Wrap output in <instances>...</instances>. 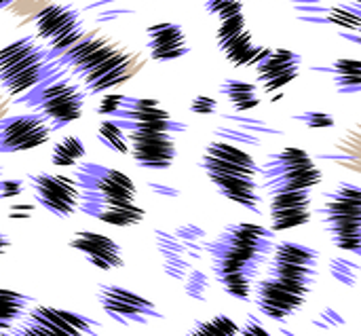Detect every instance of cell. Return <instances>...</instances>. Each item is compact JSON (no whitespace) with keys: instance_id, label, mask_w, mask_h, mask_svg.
I'll list each match as a JSON object with an SVG mask.
<instances>
[{"instance_id":"8","label":"cell","mask_w":361,"mask_h":336,"mask_svg":"<svg viewBox=\"0 0 361 336\" xmlns=\"http://www.w3.org/2000/svg\"><path fill=\"white\" fill-rule=\"evenodd\" d=\"M49 68V55L36 36L17 38L0 49V89L21 97L47 76Z\"/></svg>"},{"instance_id":"36","label":"cell","mask_w":361,"mask_h":336,"mask_svg":"<svg viewBox=\"0 0 361 336\" xmlns=\"http://www.w3.org/2000/svg\"><path fill=\"white\" fill-rule=\"evenodd\" d=\"M23 182L21 180H13V178H6V180H0V201H8V199H15L23 193Z\"/></svg>"},{"instance_id":"1","label":"cell","mask_w":361,"mask_h":336,"mask_svg":"<svg viewBox=\"0 0 361 336\" xmlns=\"http://www.w3.org/2000/svg\"><path fill=\"white\" fill-rule=\"evenodd\" d=\"M277 233L254 222L226 224L218 237L205 244V254L212 260V273L218 286L235 301L250 303L252 286L267 265Z\"/></svg>"},{"instance_id":"7","label":"cell","mask_w":361,"mask_h":336,"mask_svg":"<svg viewBox=\"0 0 361 336\" xmlns=\"http://www.w3.org/2000/svg\"><path fill=\"white\" fill-rule=\"evenodd\" d=\"M260 167V188L267 195L313 191L324 182L313 157L298 146H286L267 157Z\"/></svg>"},{"instance_id":"2","label":"cell","mask_w":361,"mask_h":336,"mask_svg":"<svg viewBox=\"0 0 361 336\" xmlns=\"http://www.w3.org/2000/svg\"><path fill=\"white\" fill-rule=\"evenodd\" d=\"M51 64L70 76L87 95L123 87L144 66L135 51L99 30H85L82 36Z\"/></svg>"},{"instance_id":"23","label":"cell","mask_w":361,"mask_h":336,"mask_svg":"<svg viewBox=\"0 0 361 336\" xmlns=\"http://www.w3.org/2000/svg\"><path fill=\"white\" fill-rule=\"evenodd\" d=\"M146 47L154 61H173L188 53L184 28L173 21H159L146 30Z\"/></svg>"},{"instance_id":"17","label":"cell","mask_w":361,"mask_h":336,"mask_svg":"<svg viewBox=\"0 0 361 336\" xmlns=\"http://www.w3.org/2000/svg\"><path fill=\"white\" fill-rule=\"evenodd\" d=\"M110 119L118 121L123 129H157V131H169V133L186 131L184 123L173 121L171 114L161 106V102L150 100V97L125 95L123 106Z\"/></svg>"},{"instance_id":"21","label":"cell","mask_w":361,"mask_h":336,"mask_svg":"<svg viewBox=\"0 0 361 336\" xmlns=\"http://www.w3.org/2000/svg\"><path fill=\"white\" fill-rule=\"evenodd\" d=\"M70 248L85 256V260L99 271H116L125 267L123 248L108 235L82 229L70 239Z\"/></svg>"},{"instance_id":"15","label":"cell","mask_w":361,"mask_h":336,"mask_svg":"<svg viewBox=\"0 0 361 336\" xmlns=\"http://www.w3.org/2000/svg\"><path fill=\"white\" fill-rule=\"evenodd\" d=\"M27 184L32 188L36 205L59 220H68L74 212H78V186L74 178L49 172H36L27 176Z\"/></svg>"},{"instance_id":"9","label":"cell","mask_w":361,"mask_h":336,"mask_svg":"<svg viewBox=\"0 0 361 336\" xmlns=\"http://www.w3.org/2000/svg\"><path fill=\"white\" fill-rule=\"evenodd\" d=\"M152 237L165 275L176 282H184V277L197 269V263L205 256V244L209 241L207 233L197 224H182L173 231L154 229Z\"/></svg>"},{"instance_id":"41","label":"cell","mask_w":361,"mask_h":336,"mask_svg":"<svg viewBox=\"0 0 361 336\" xmlns=\"http://www.w3.org/2000/svg\"><path fill=\"white\" fill-rule=\"evenodd\" d=\"M0 336H15V335H13V330H2Z\"/></svg>"},{"instance_id":"33","label":"cell","mask_w":361,"mask_h":336,"mask_svg":"<svg viewBox=\"0 0 361 336\" xmlns=\"http://www.w3.org/2000/svg\"><path fill=\"white\" fill-rule=\"evenodd\" d=\"M294 121L311 127V129H330L336 125L334 116L328 114V112H302V114H296Z\"/></svg>"},{"instance_id":"18","label":"cell","mask_w":361,"mask_h":336,"mask_svg":"<svg viewBox=\"0 0 361 336\" xmlns=\"http://www.w3.org/2000/svg\"><path fill=\"white\" fill-rule=\"evenodd\" d=\"M49 125L34 112L6 116L0 121V155H17L34 150L49 142Z\"/></svg>"},{"instance_id":"12","label":"cell","mask_w":361,"mask_h":336,"mask_svg":"<svg viewBox=\"0 0 361 336\" xmlns=\"http://www.w3.org/2000/svg\"><path fill=\"white\" fill-rule=\"evenodd\" d=\"M95 294L102 311L121 326H146L150 322L165 320L163 311L150 299L129 288L116 284H99Z\"/></svg>"},{"instance_id":"11","label":"cell","mask_w":361,"mask_h":336,"mask_svg":"<svg viewBox=\"0 0 361 336\" xmlns=\"http://www.w3.org/2000/svg\"><path fill=\"white\" fill-rule=\"evenodd\" d=\"M319 250L298 241H277L269 260L267 277L315 288L319 277Z\"/></svg>"},{"instance_id":"40","label":"cell","mask_w":361,"mask_h":336,"mask_svg":"<svg viewBox=\"0 0 361 336\" xmlns=\"http://www.w3.org/2000/svg\"><path fill=\"white\" fill-rule=\"evenodd\" d=\"M13 2H15V0H0V11H2V8H6V6H11Z\"/></svg>"},{"instance_id":"28","label":"cell","mask_w":361,"mask_h":336,"mask_svg":"<svg viewBox=\"0 0 361 336\" xmlns=\"http://www.w3.org/2000/svg\"><path fill=\"white\" fill-rule=\"evenodd\" d=\"M97 140L104 148H108L114 155H129V144L125 129L114 119H104L97 127Z\"/></svg>"},{"instance_id":"10","label":"cell","mask_w":361,"mask_h":336,"mask_svg":"<svg viewBox=\"0 0 361 336\" xmlns=\"http://www.w3.org/2000/svg\"><path fill=\"white\" fill-rule=\"evenodd\" d=\"M36 40L44 47L49 61L70 49L85 32L80 13L68 4H47L34 17Z\"/></svg>"},{"instance_id":"6","label":"cell","mask_w":361,"mask_h":336,"mask_svg":"<svg viewBox=\"0 0 361 336\" xmlns=\"http://www.w3.org/2000/svg\"><path fill=\"white\" fill-rule=\"evenodd\" d=\"M319 216L332 244L355 256L361 254V188L341 182L324 195Z\"/></svg>"},{"instance_id":"32","label":"cell","mask_w":361,"mask_h":336,"mask_svg":"<svg viewBox=\"0 0 361 336\" xmlns=\"http://www.w3.org/2000/svg\"><path fill=\"white\" fill-rule=\"evenodd\" d=\"M205 11L209 15H214L218 21H222L226 17H233V15H239V13H245L243 11V0H207Z\"/></svg>"},{"instance_id":"37","label":"cell","mask_w":361,"mask_h":336,"mask_svg":"<svg viewBox=\"0 0 361 336\" xmlns=\"http://www.w3.org/2000/svg\"><path fill=\"white\" fill-rule=\"evenodd\" d=\"M237 336H273V335L264 328V324H262L256 316H250V318L245 320V324H243V326H239V335Z\"/></svg>"},{"instance_id":"38","label":"cell","mask_w":361,"mask_h":336,"mask_svg":"<svg viewBox=\"0 0 361 336\" xmlns=\"http://www.w3.org/2000/svg\"><path fill=\"white\" fill-rule=\"evenodd\" d=\"M32 212H34V208H32V205H13V208H11L8 218H30V216H32Z\"/></svg>"},{"instance_id":"30","label":"cell","mask_w":361,"mask_h":336,"mask_svg":"<svg viewBox=\"0 0 361 336\" xmlns=\"http://www.w3.org/2000/svg\"><path fill=\"white\" fill-rule=\"evenodd\" d=\"M184 292L188 299L205 303L212 294V280L205 271L201 269H192L186 277H184Z\"/></svg>"},{"instance_id":"24","label":"cell","mask_w":361,"mask_h":336,"mask_svg":"<svg viewBox=\"0 0 361 336\" xmlns=\"http://www.w3.org/2000/svg\"><path fill=\"white\" fill-rule=\"evenodd\" d=\"M32 301L34 299L23 292L0 288V332L11 330L19 320H23L30 311Z\"/></svg>"},{"instance_id":"31","label":"cell","mask_w":361,"mask_h":336,"mask_svg":"<svg viewBox=\"0 0 361 336\" xmlns=\"http://www.w3.org/2000/svg\"><path fill=\"white\" fill-rule=\"evenodd\" d=\"M330 273L338 284L353 288L357 284V277H360V265H357V260L332 258L330 260Z\"/></svg>"},{"instance_id":"5","label":"cell","mask_w":361,"mask_h":336,"mask_svg":"<svg viewBox=\"0 0 361 336\" xmlns=\"http://www.w3.org/2000/svg\"><path fill=\"white\" fill-rule=\"evenodd\" d=\"M85 100L87 93L53 64L47 76L32 91L19 97V102L25 104L30 112L38 114L51 131L63 129L78 121L85 110Z\"/></svg>"},{"instance_id":"14","label":"cell","mask_w":361,"mask_h":336,"mask_svg":"<svg viewBox=\"0 0 361 336\" xmlns=\"http://www.w3.org/2000/svg\"><path fill=\"white\" fill-rule=\"evenodd\" d=\"M133 163L148 172H167L178 159L176 133L157 129H125Z\"/></svg>"},{"instance_id":"35","label":"cell","mask_w":361,"mask_h":336,"mask_svg":"<svg viewBox=\"0 0 361 336\" xmlns=\"http://www.w3.org/2000/svg\"><path fill=\"white\" fill-rule=\"evenodd\" d=\"M216 110H218V102L214 97H209V95H197L190 102V112H195V114L207 116V114H214Z\"/></svg>"},{"instance_id":"4","label":"cell","mask_w":361,"mask_h":336,"mask_svg":"<svg viewBox=\"0 0 361 336\" xmlns=\"http://www.w3.org/2000/svg\"><path fill=\"white\" fill-rule=\"evenodd\" d=\"M199 165L224 199L252 214H262L264 193L260 188V167L250 152L226 140H214L205 146Z\"/></svg>"},{"instance_id":"13","label":"cell","mask_w":361,"mask_h":336,"mask_svg":"<svg viewBox=\"0 0 361 336\" xmlns=\"http://www.w3.org/2000/svg\"><path fill=\"white\" fill-rule=\"evenodd\" d=\"M313 288L281 282L275 277H264L256 280L252 286V299L256 309L273 320V322H288L292 316H296L309 301Z\"/></svg>"},{"instance_id":"16","label":"cell","mask_w":361,"mask_h":336,"mask_svg":"<svg viewBox=\"0 0 361 336\" xmlns=\"http://www.w3.org/2000/svg\"><path fill=\"white\" fill-rule=\"evenodd\" d=\"M218 49L237 68H254L269 51V47H258L252 32L247 30L245 13L226 17L216 30Z\"/></svg>"},{"instance_id":"26","label":"cell","mask_w":361,"mask_h":336,"mask_svg":"<svg viewBox=\"0 0 361 336\" xmlns=\"http://www.w3.org/2000/svg\"><path fill=\"white\" fill-rule=\"evenodd\" d=\"M87 155V146L78 136H68L55 142L51 150V163L55 167H76Z\"/></svg>"},{"instance_id":"25","label":"cell","mask_w":361,"mask_h":336,"mask_svg":"<svg viewBox=\"0 0 361 336\" xmlns=\"http://www.w3.org/2000/svg\"><path fill=\"white\" fill-rule=\"evenodd\" d=\"M220 93L231 102V106L237 112H247L260 106V95H258V87L254 83L247 80H239V78H226L220 85Z\"/></svg>"},{"instance_id":"22","label":"cell","mask_w":361,"mask_h":336,"mask_svg":"<svg viewBox=\"0 0 361 336\" xmlns=\"http://www.w3.org/2000/svg\"><path fill=\"white\" fill-rule=\"evenodd\" d=\"M256 78L267 93H277L300 74V55L290 49H269L254 66Z\"/></svg>"},{"instance_id":"3","label":"cell","mask_w":361,"mask_h":336,"mask_svg":"<svg viewBox=\"0 0 361 336\" xmlns=\"http://www.w3.org/2000/svg\"><path fill=\"white\" fill-rule=\"evenodd\" d=\"M78 186V212L116 229L137 227L146 218V210L137 205L135 182L99 163H78L74 169Z\"/></svg>"},{"instance_id":"39","label":"cell","mask_w":361,"mask_h":336,"mask_svg":"<svg viewBox=\"0 0 361 336\" xmlns=\"http://www.w3.org/2000/svg\"><path fill=\"white\" fill-rule=\"evenodd\" d=\"M8 248H11V237L0 229V258L8 252Z\"/></svg>"},{"instance_id":"20","label":"cell","mask_w":361,"mask_h":336,"mask_svg":"<svg viewBox=\"0 0 361 336\" xmlns=\"http://www.w3.org/2000/svg\"><path fill=\"white\" fill-rule=\"evenodd\" d=\"M271 231H292L311 222L313 216V191L275 193L269 195Z\"/></svg>"},{"instance_id":"29","label":"cell","mask_w":361,"mask_h":336,"mask_svg":"<svg viewBox=\"0 0 361 336\" xmlns=\"http://www.w3.org/2000/svg\"><path fill=\"white\" fill-rule=\"evenodd\" d=\"M239 324L228 316H214L207 322H195L184 336H237Z\"/></svg>"},{"instance_id":"27","label":"cell","mask_w":361,"mask_h":336,"mask_svg":"<svg viewBox=\"0 0 361 336\" xmlns=\"http://www.w3.org/2000/svg\"><path fill=\"white\" fill-rule=\"evenodd\" d=\"M334 83L341 93H357L361 89V61L353 57H341L332 64Z\"/></svg>"},{"instance_id":"19","label":"cell","mask_w":361,"mask_h":336,"mask_svg":"<svg viewBox=\"0 0 361 336\" xmlns=\"http://www.w3.org/2000/svg\"><path fill=\"white\" fill-rule=\"evenodd\" d=\"M25 320L47 336H102V324L97 320L49 305H36L25 313Z\"/></svg>"},{"instance_id":"34","label":"cell","mask_w":361,"mask_h":336,"mask_svg":"<svg viewBox=\"0 0 361 336\" xmlns=\"http://www.w3.org/2000/svg\"><path fill=\"white\" fill-rule=\"evenodd\" d=\"M123 100H125L123 93H108V95H104V100H102L99 106H97V114L110 119V116L123 106Z\"/></svg>"}]
</instances>
